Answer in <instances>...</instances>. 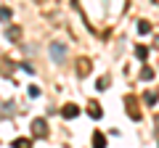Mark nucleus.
Returning <instances> with one entry per match:
<instances>
[{
	"instance_id": "f257e3e1",
	"label": "nucleus",
	"mask_w": 159,
	"mask_h": 148,
	"mask_svg": "<svg viewBox=\"0 0 159 148\" xmlns=\"http://www.w3.org/2000/svg\"><path fill=\"white\" fill-rule=\"evenodd\" d=\"M32 132H34V137H45V135H48L45 119H34V122H32Z\"/></svg>"
},
{
	"instance_id": "f03ea898",
	"label": "nucleus",
	"mask_w": 159,
	"mask_h": 148,
	"mask_svg": "<svg viewBox=\"0 0 159 148\" xmlns=\"http://www.w3.org/2000/svg\"><path fill=\"white\" fill-rule=\"evenodd\" d=\"M64 53H66V50H64V45H58V42H53V45H51V56H53V61H56V63L64 61Z\"/></svg>"
},
{
	"instance_id": "7ed1b4c3",
	"label": "nucleus",
	"mask_w": 159,
	"mask_h": 148,
	"mask_svg": "<svg viewBox=\"0 0 159 148\" xmlns=\"http://www.w3.org/2000/svg\"><path fill=\"white\" fill-rule=\"evenodd\" d=\"M61 114H64V119H74V116L80 114V108L69 103V106H64V108H61Z\"/></svg>"
},
{
	"instance_id": "20e7f679",
	"label": "nucleus",
	"mask_w": 159,
	"mask_h": 148,
	"mask_svg": "<svg viewBox=\"0 0 159 148\" xmlns=\"http://www.w3.org/2000/svg\"><path fill=\"white\" fill-rule=\"evenodd\" d=\"M13 148H32V140L29 137H16L13 140Z\"/></svg>"
},
{
	"instance_id": "39448f33",
	"label": "nucleus",
	"mask_w": 159,
	"mask_h": 148,
	"mask_svg": "<svg viewBox=\"0 0 159 148\" xmlns=\"http://www.w3.org/2000/svg\"><path fill=\"white\" fill-rule=\"evenodd\" d=\"M77 72H80V77H85V74L90 72V61H88V58H82V61H80V66H77Z\"/></svg>"
},
{
	"instance_id": "423d86ee",
	"label": "nucleus",
	"mask_w": 159,
	"mask_h": 148,
	"mask_svg": "<svg viewBox=\"0 0 159 148\" xmlns=\"http://www.w3.org/2000/svg\"><path fill=\"white\" fill-rule=\"evenodd\" d=\"M106 146V137L101 135V132H96V135H93V148H103Z\"/></svg>"
},
{
	"instance_id": "0eeeda50",
	"label": "nucleus",
	"mask_w": 159,
	"mask_h": 148,
	"mask_svg": "<svg viewBox=\"0 0 159 148\" xmlns=\"http://www.w3.org/2000/svg\"><path fill=\"white\" fill-rule=\"evenodd\" d=\"M6 37H8V40H19V37H21V29H19V27H11V29L6 32Z\"/></svg>"
},
{
	"instance_id": "6e6552de",
	"label": "nucleus",
	"mask_w": 159,
	"mask_h": 148,
	"mask_svg": "<svg viewBox=\"0 0 159 148\" xmlns=\"http://www.w3.org/2000/svg\"><path fill=\"white\" fill-rule=\"evenodd\" d=\"M101 114H103L101 106H98V103H93V106H90V116H93V119H101Z\"/></svg>"
},
{
	"instance_id": "1a4fd4ad",
	"label": "nucleus",
	"mask_w": 159,
	"mask_h": 148,
	"mask_svg": "<svg viewBox=\"0 0 159 148\" xmlns=\"http://www.w3.org/2000/svg\"><path fill=\"white\" fill-rule=\"evenodd\" d=\"M138 32H141V34H148V32H151V24H148V21H141V24H138Z\"/></svg>"
},
{
	"instance_id": "9d476101",
	"label": "nucleus",
	"mask_w": 159,
	"mask_h": 148,
	"mask_svg": "<svg viewBox=\"0 0 159 148\" xmlns=\"http://www.w3.org/2000/svg\"><path fill=\"white\" fill-rule=\"evenodd\" d=\"M11 19V8H0V21H8Z\"/></svg>"
},
{
	"instance_id": "9b49d317",
	"label": "nucleus",
	"mask_w": 159,
	"mask_h": 148,
	"mask_svg": "<svg viewBox=\"0 0 159 148\" xmlns=\"http://www.w3.org/2000/svg\"><path fill=\"white\" fill-rule=\"evenodd\" d=\"M135 56H138V58H146V56H148V50H146L143 45H138V48H135Z\"/></svg>"
},
{
	"instance_id": "f8f14e48",
	"label": "nucleus",
	"mask_w": 159,
	"mask_h": 148,
	"mask_svg": "<svg viewBox=\"0 0 159 148\" xmlns=\"http://www.w3.org/2000/svg\"><path fill=\"white\" fill-rule=\"evenodd\" d=\"M151 77H154L151 69H143V72H141V80H151Z\"/></svg>"
},
{
	"instance_id": "ddd939ff",
	"label": "nucleus",
	"mask_w": 159,
	"mask_h": 148,
	"mask_svg": "<svg viewBox=\"0 0 159 148\" xmlns=\"http://www.w3.org/2000/svg\"><path fill=\"white\" fill-rule=\"evenodd\" d=\"M106 87H109V80H106V77H101V80H98V90H106Z\"/></svg>"
},
{
	"instance_id": "4468645a",
	"label": "nucleus",
	"mask_w": 159,
	"mask_h": 148,
	"mask_svg": "<svg viewBox=\"0 0 159 148\" xmlns=\"http://www.w3.org/2000/svg\"><path fill=\"white\" fill-rule=\"evenodd\" d=\"M40 95V87H34V85H29V98H37Z\"/></svg>"
},
{
	"instance_id": "2eb2a0df",
	"label": "nucleus",
	"mask_w": 159,
	"mask_h": 148,
	"mask_svg": "<svg viewBox=\"0 0 159 148\" xmlns=\"http://www.w3.org/2000/svg\"><path fill=\"white\" fill-rule=\"evenodd\" d=\"M143 98H146V103H157V93H146Z\"/></svg>"
}]
</instances>
